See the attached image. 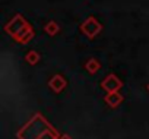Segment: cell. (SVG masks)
Segmentation results:
<instances>
[{
    "instance_id": "obj_1",
    "label": "cell",
    "mask_w": 149,
    "mask_h": 139,
    "mask_svg": "<svg viewBox=\"0 0 149 139\" xmlns=\"http://www.w3.org/2000/svg\"><path fill=\"white\" fill-rule=\"evenodd\" d=\"M16 136L18 139H58L60 135L41 113H37L18 130Z\"/></svg>"
},
{
    "instance_id": "obj_2",
    "label": "cell",
    "mask_w": 149,
    "mask_h": 139,
    "mask_svg": "<svg viewBox=\"0 0 149 139\" xmlns=\"http://www.w3.org/2000/svg\"><path fill=\"white\" fill-rule=\"evenodd\" d=\"M31 24H28V21L21 15V13H16L6 25H5V32L8 35L12 37V40H15L16 37H19Z\"/></svg>"
},
{
    "instance_id": "obj_3",
    "label": "cell",
    "mask_w": 149,
    "mask_h": 139,
    "mask_svg": "<svg viewBox=\"0 0 149 139\" xmlns=\"http://www.w3.org/2000/svg\"><path fill=\"white\" fill-rule=\"evenodd\" d=\"M79 29H81V32H82L84 35H86L88 38H94V37H97V35L102 31V24H101L97 18L88 16V18L81 24Z\"/></svg>"
},
{
    "instance_id": "obj_4",
    "label": "cell",
    "mask_w": 149,
    "mask_h": 139,
    "mask_svg": "<svg viewBox=\"0 0 149 139\" xmlns=\"http://www.w3.org/2000/svg\"><path fill=\"white\" fill-rule=\"evenodd\" d=\"M101 88L105 91V92H116V91H120L123 88V82L118 76H116L114 73H110L108 76H105L102 81H101Z\"/></svg>"
},
{
    "instance_id": "obj_5",
    "label": "cell",
    "mask_w": 149,
    "mask_h": 139,
    "mask_svg": "<svg viewBox=\"0 0 149 139\" xmlns=\"http://www.w3.org/2000/svg\"><path fill=\"white\" fill-rule=\"evenodd\" d=\"M48 87L51 88V91H53V92L60 94V92L67 87V81H66V78H64L63 75L57 73V75H54V76L48 81Z\"/></svg>"
},
{
    "instance_id": "obj_6",
    "label": "cell",
    "mask_w": 149,
    "mask_h": 139,
    "mask_svg": "<svg viewBox=\"0 0 149 139\" xmlns=\"http://www.w3.org/2000/svg\"><path fill=\"white\" fill-rule=\"evenodd\" d=\"M104 101L108 107L111 108H117L123 101H124V97L123 94H120V91H116V92H107V95L104 97Z\"/></svg>"
},
{
    "instance_id": "obj_7",
    "label": "cell",
    "mask_w": 149,
    "mask_h": 139,
    "mask_svg": "<svg viewBox=\"0 0 149 139\" xmlns=\"http://www.w3.org/2000/svg\"><path fill=\"white\" fill-rule=\"evenodd\" d=\"M34 37H35V31H34V28L29 25V27H28V28H26V29H25L19 37H16L13 41H15V43H18V44H28Z\"/></svg>"
},
{
    "instance_id": "obj_8",
    "label": "cell",
    "mask_w": 149,
    "mask_h": 139,
    "mask_svg": "<svg viewBox=\"0 0 149 139\" xmlns=\"http://www.w3.org/2000/svg\"><path fill=\"white\" fill-rule=\"evenodd\" d=\"M85 69L88 71V73L95 75V73L100 71V69H101V63L98 61V59L91 57V59H88V60H86V63H85Z\"/></svg>"
},
{
    "instance_id": "obj_9",
    "label": "cell",
    "mask_w": 149,
    "mask_h": 139,
    "mask_svg": "<svg viewBox=\"0 0 149 139\" xmlns=\"http://www.w3.org/2000/svg\"><path fill=\"white\" fill-rule=\"evenodd\" d=\"M44 31L47 32V35L54 37V35H57V34L60 32V25H58L56 21H48V22L45 24V27H44Z\"/></svg>"
},
{
    "instance_id": "obj_10",
    "label": "cell",
    "mask_w": 149,
    "mask_h": 139,
    "mask_svg": "<svg viewBox=\"0 0 149 139\" xmlns=\"http://www.w3.org/2000/svg\"><path fill=\"white\" fill-rule=\"evenodd\" d=\"M40 53L38 51H35V50H29L28 53H26V56H25V60H26V63L28 64H31V66H35L38 61H40Z\"/></svg>"
},
{
    "instance_id": "obj_11",
    "label": "cell",
    "mask_w": 149,
    "mask_h": 139,
    "mask_svg": "<svg viewBox=\"0 0 149 139\" xmlns=\"http://www.w3.org/2000/svg\"><path fill=\"white\" fill-rule=\"evenodd\" d=\"M58 139H73L72 136H69V135H60L58 136Z\"/></svg>"
},
{
    "instance_id": "obj_12",
    "label": "cell",
    "mask_w": 149,
    "mask_h": 139,
    "mask_svg": "<svg viewBox=\"0 0 149 139\" xmlns=\"http://www.w3.org/2000/svg\"><path fill=\"white\" fill-rule=\"evenodd\" d=\"M146 89H148V91H149V84H148V85H146Z\"/></svg>"
}]
</instances>
